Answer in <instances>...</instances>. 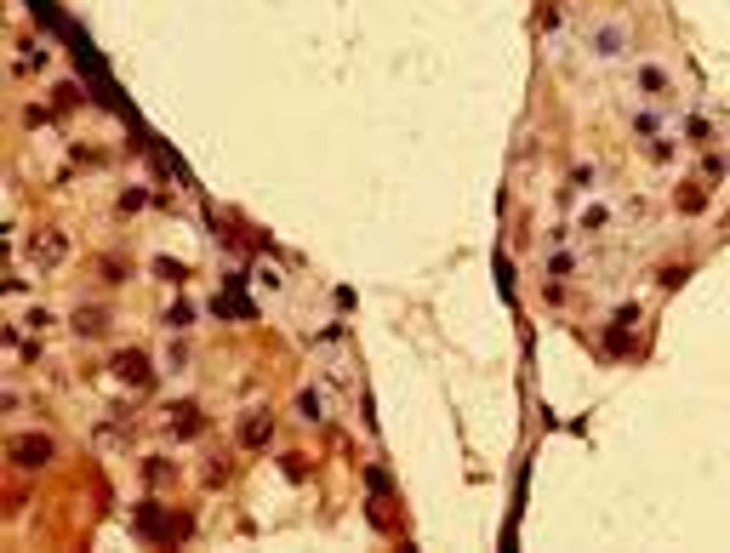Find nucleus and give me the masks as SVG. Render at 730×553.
I'll return each instance as SVG.
<instances>
[{
    "mask_svg": "<svg viewBox=\"0 0 730 553\" xmlns=\"http://www.w3.org/2000/svg\"><path fill=\"white\" fill-rule=\"evenodd\" d=\"M599 52L616 57V52H622V29H599Z\"/></svg>",
    "mask_w": 730,
    "mask_h": 553,
    "instance_id": "3",
    "label": "nucleus"
},
{
    "mask_svg": "<svg viewBox=\"0 0 730 553\" xmlns=\"http://www.w3.org/2000/svg\"><path fill=\"white\" fill-rule=\"evenodd\" d=\"M189 320H194V308H189V303H177V308H171V314H165V325H171V331H183Z\"/></svg>",
    "mask_w": 730,
    "mask_h": 553,
    "instance_id": "4",
    "label": "nucleus"
},
{
    "mask_svg": "<svg viewBox=\"0 0 730 553\" xmlns=\"http://www.w3.org/2000/svg\"><path fill=\"white\" fill-rule=\"evenodd\" d=\"M18 462H23V467L52 462V439H18Z\"/></svg>",
    "mask_w": 730,
    "mask_h": 553,
    "instance_id": "1",
    "label": "nucleus"
},
{
    "mask_svg": "<svg viewBox=\"0 0 730 553\" xmlns=\"http://www.w3.org/2000/svg\"><path fill=\"white\" fill-rule=\"evenodd\" d=\"M120 371L132 376V382H149V360H143V354H126V360H120Z\"/></svg>",
    "mask_w": 730,
    "mask_h": 553,
    "instance_id": "2",
    "label": "nucleus"
}]
</instances>
